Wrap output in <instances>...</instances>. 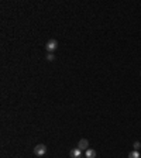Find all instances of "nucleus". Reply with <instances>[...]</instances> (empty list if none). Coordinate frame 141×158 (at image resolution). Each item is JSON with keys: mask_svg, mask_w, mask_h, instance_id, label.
Wrapping results in <instances>:
<instances>
[{"mask_svg": "<svg viewBox=\"0 0 141 158\" xmlns=\"http://www.w3.org/2000/svg\"><path fill=\"white\" fill-rule=\"evenodd\" d=\"M129 158H141V155H140V152L138 151H131L130 154H129Z\"/></svg>", "mask_w": 141, "mask_h": 158, "instance_id": "423d86ee", "label": "nucleus"}, {"mask_svg": "<svg viewBox=\"0 0 141 158\" xmlns=\"http://www.w3.org/2000/svg\"><path fill=\"white\" fill-rule=\"evenodd\" d=\"M56 48H58V41L56 40H50V41L45 44V50L48 52H54Z\"/></svg>", "mask_w": 141, "mask_h": 158, "instance_id": "f03ea898", "label": "nucleus"}, {"mask_svg": "<svg viewBox=\"0 0 141 158\" xmlns=\"http://www.w3.org/2000/svg\"><path fill=\"white\" fill-rule=\"evenodd\" d=\"M34 154L37 155V157H43L47 154V146H44V144H38V146H35L34 147Z\"/></svg>", "mask_w": 141, "mask_h": 158, "instance_id": "f257e3e1", "label": "nucleus"}, {"mask_svg": "<svg viewBox=\"0 0 141 158\" xmlns=\"http://www.w3.org/2000/svg\"><path fill=\"white\" fill-rule=\"evenodd\" d=\"M47 59H48V61H54V59H55L54 54H52V52H50L48 55H47Z\"/></svg>", "mask_w": 141, "mask_h": 158, "instance_id": "0eeeda50", "label": "nucleus"}, {"mask_svg": "<svg viewBox=\"0 0 141 158\" xmlns=\"http://www.w3.org/2000/svg\"><path fill=\"white\" fill-rule=\"evenodd\" d=\"M87 147H89V141H87L86 138H82V140L78 143V148L82 150V151H83V150H87Z\"/></svg>", "mask_w": 141, "mask_h": 158, "instance_id": "7ed1b4c3", "label": "nucleus"}, {"mask_svg": "<svg viewBox=\"0 0 141 158\" xmlns=\"http://www.w3.org/2000/svg\"><path fill=\"white\" fill-rule=\"evenodd\" d=\"M140 147H141V143L140 141H135V143H134V150L137 151V150H140Z\"/></svg>", "mask_w": 141, "mask_h": 158, "instance_id": "6e6552de", "label": "nucleus"}, {"mask_svg": "<svg viewBox=\"0 0 141 158\" xmlns=\"http://www.w3.org/2000/svg\"><path fill=\"white\" fill-rule=\"evenodd\" d=\"M69 155H71V158H80V155H82V150H79L78 147L74 148V150H71Z\"/></svg>", "mask_w": 141, "mask_h": 158, "instance_id": "20e7f679", "label": "nucleus"}, {"mask_svg": "<svg viewBox=\"0 0 141 158\" xmlns=\"http://www.w3.org/2000/svg\"><path fill=\"white\" fill-rule=\"evenodd\" d=\"M96 151L95 150H92V148H87L86 152H85V155H86V158H96Z\"/></svg>", "mask_w": 141, "mask_h": 158, "instance_id": "39448f33", "label": "nucleus"}]
</instances>
